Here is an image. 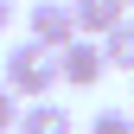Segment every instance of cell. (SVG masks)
Instances as JSON below:
<instances>
[{
    "label": "cell",
    "mask_w": 134,
    "mask_h": 134,
    "mask_svg": "<svg viewBox=\"0 0 134 134\" xmlns=\"http://www.w3.org/2000/svg\"><path fill=\"white\" fill-rule=\"evenodd\" d=\"M0 83L19 96V102H45V96L64 83L58 51H51V45H38V38H19V45L7 51V64H0Z\"/></svg>",
    "instance_id": "obj_1"
},
{
    "label": "cell",
    "mask_w": 134,
    "mask_h": 134,
    "mask_svg": "<svg viewBox=\"0 0 134 134\" xmlns=\"http://www.w3.org/2000/svg\"><path fill=\"white\" fill-rule=\"evenodd\" d=\"M26 38H38V45H51V51H64L70 38H83L77 32V13H70V0H32L26 7Z\"/></svg>",
    "instance_id": "obj_2"
},
{
    "label": "cell",
    "mask_w": 134,
    "mask_h": 134,
    "mask_svg": "<svg viewBox=\"0 0 134 134\" xmlns=\"http://www.w3.org/2000/svg\"><path fill=\"white\" fill-rule=\"evenodd\" d=\"M58 70H64V83H70V90H96V83H102V70H109L102 38H70V45L58 51Z\"/></svg>",
    "instance_id": "obj_3"
},
{
    "label": "cell",
    "mask_w": 134,
    "mask_h": 134,
    "mask_svg": "<svg viewBox=\"0 0 134 134\" xmlns=\"http://www.w3.org/2000/svg\"><path fill=\"white\" fill-rule=\"evenodd\" d=\"M70 13H77L83 38H109V32L128 19V0H70Z\"/></svg>",
    "instance_id": "obj_4"
},
{
    "label": "cell",
    "mask_w": 134,
    "mask_h": 134,
    "mask_svg": "<svg viewBox=\"0 0 134 134\" xmlns=\"http://www.w3.org/2000/svg\"><path fill=\"white\" fill-rule=\"evenodd\" d=\"M19 134H77V121H70V109L64 102H26L19 109Z\"/></svg>",
    "instance_id": "obj_5"
},
{
    "label": "cell",
    "mask_w": 134,
    "mask_h": 134,
    "mask_svg": "<svg viewBox=\"0 0 134 134\" xmlns=\"http://www.w3.org/2000/svg\"><path fill=\"white\" fill-rule=\"evenodd\" d=\"M102 58H109V70H128V77H134V19H121V26L102 38Z\"/></svg>",
    "instance_id": "obj_6"
},
{
    "label": "cell",
    "mask_w": 134,
    "mask_h": 134,
    "mask_svg": "<svg viewBox=\"0 0 134 134\" xmlns=\"http://www.w3.org/2000/svg\"><path fill=\"white\" fill-rule=\"evenodd\" d=\"M90 134H134V115L128 109H96L90 115Z\"/></svg>",
    "instance_id": "obj_7"
},
{
    "label": "cell",
    "mask_w": 134,
    "mask_h": 134,
    "mask_svg": "<svg viewBox=\"0 0 134 134\" xmlns=\"http://www.w3.org/2000/svg\"><path fill=\"white\" fill-rule=\"evenodd\" d=\"M7 128H19V96L0 83V134H7Z\"/></svg>",
    "instance_id": "obj_8"
},
{
    "label": "cell",
    "mask_w": 134,
    "mask_h": 134,
    "mask_svg": "<svg viewBox=\"0 0 134 134\" xmlns=\"http://www.w3.org/2000/svg\"><path fill=\"white\" fill-rule=\"evenodd\" d=\"M13 13H19V7H13V0H0V32L13 26Z\"/></svg>",
    "instance_id": "obj_9"
},
{
    "label": "cell",
    "mask_w": 134,
    "mask_h": 134,
    "mask_svg": "<svg viewBox=\"0 0 134 134\" xmlns=\"http://www.w3.org/2000/svg\"><path fill=\"white\" fill-rule=\"evenodd\" d=\"M128 7H134V0H128Z\"/></svg>",
    "instance_id": "obj_10"
}]
</instances>
